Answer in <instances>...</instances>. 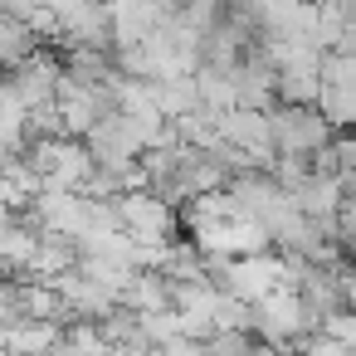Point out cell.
<instances>
[{"label":"cell","mask_w":356,"mask_h":356,"mask_svg":"<svg viewBox=\"0 0 356 356\" xmlns=\"http://www.w3.org/2000/svg\"><path fill=\"white\" fill-rule=\"evenodd\" d=\"M278 103H322V64L317 69H278Z\"/></svg>","instance_id":"cell-2"},{"label":"cell","mask_w":356,"mask_h":356,"mask_svg":"<svg viewBox=\"0 0 356 356\" xmlns=\"http://www.w3.org/2000/svg\"><path fill=\"white\" fill-rule=\"evenodd\" d=\"M273 113V142L278 152H298V156H312L317 147H327L337 137L332 118L317 108V103H278L268 108Z\"/></svg>","instance_id":"cell-1"}]
</instances>
